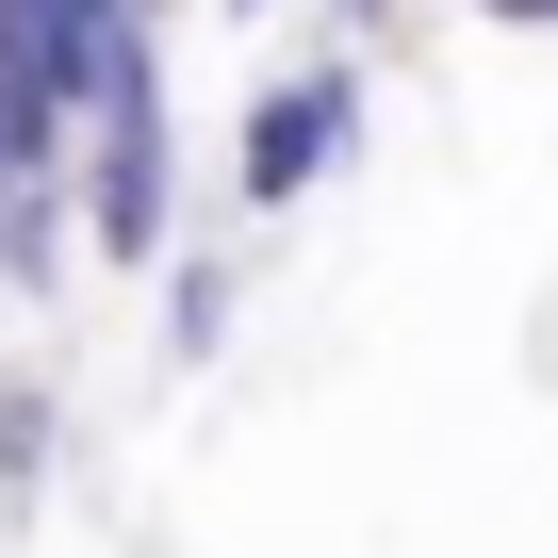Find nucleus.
Returning <instances> with one entry per match:
<instances>
[{
    "instance_id": "1",
    "label": "nucleus",
    "mask_w": 558,
    "mask_h": 558,
    "mask_svg": "<svg viewBox=\"0 0 558 558\" xmlns=\"http://www.w3.org/2000/svg\"><path fill=\"white\" fill-rule=\"evenodd\" d=\"M66 197H83V246H99V263H165V246H181V214H165V197H181V165H165V83H148V66L83 116Z\"/></svg>"
},
{
    "instance_id": "2",
    "label": "nucleus",
    "mask_w": 558,
    "mask_h": 558,
    "mask_svg": "<svg viewBox=\"0 0 558 558\" xmlns=\"http://www.w3.org/2000/svg\"><path fill=\"white\" fill-rule=\"evenodd\" d=\"M345 148H362V66H279L246 99V132H230V197L246 214H296Z\"/></svg>"
},
{
    "instance_id": "3",
    "label": "nucleus",
    "mask_w": 558,
    "mask_h": 558,
    "mask_svg": "<svg viewBox=\"0 0 558 558\" xmlns=\"http://www.w3.org/2000/svg\"><path fill=\"white\" fill-rule=\"evenodd\" d=\"M230 313H246V263L165 246V345H181V362H214V345H230Z\"/></svg>"
},
{
    "instance_id": "4",
    "label": "nucleus",
    "mask_w": 558,
    "mask_h": 558,
    "mask_svg": "<svg viewBox=\"0 0 558 558\" xmlns=\"http://www.w3.org/2000/svg\"><path fill=\"white\" fill-rule=\"evenodd\" d=\"M460 17H493V34H558V0H460Z\"/></svg>"
},
{
    "instance_id": "5",
    "label": "nucleus",
    "mask_w": 558,
    "mask_h": 558,
    "mask_svg": "<svg viewBox=\"0 0 558 558\" xmlns=\"http://www.w3.org/2000/svg\"><path fill=\"white\" fill-rule=\"evenodd\" d=\"M329 17H345V34H378V17H395V0H329Z\"/></svg>"
},
{
    "instance_id": "6",
    "label": "nucleus",
    "mask_w": 558,
    "mask_h": 558,
    "mask_svg": "<svg viewBox=\"0 0 558 558\" xmlns=\"http://www.w3.org/2000/svg\"><path fill=\"white\" fill-rule=\"evenodd\" d=\"M230 17H263V0H230Z\"/></svg>"
}]
</instances>
